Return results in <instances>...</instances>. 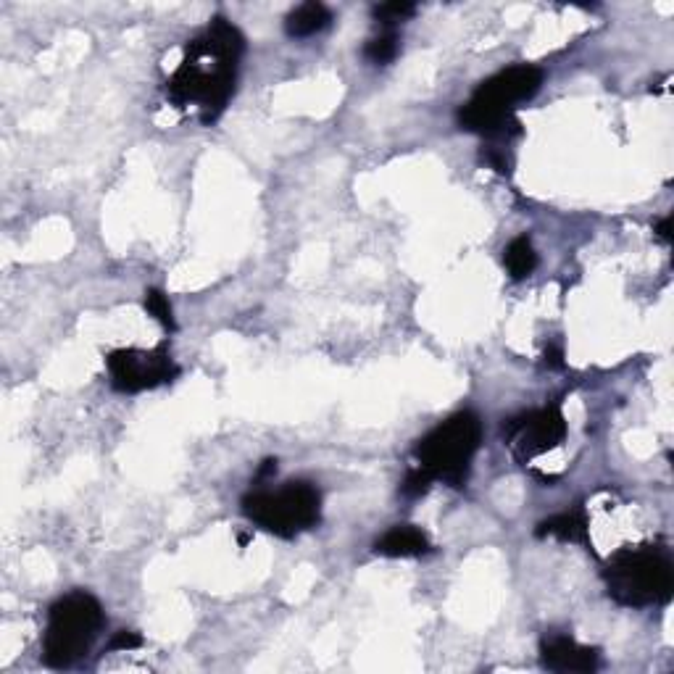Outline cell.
I'll return each mask as SVG.
<instances>
[{
	"mask_svg": "<svg viewBox=\"0 0 674 674\" xmlns=\"http://www.w3.org/2000/svg\"><path fill=\"white\" fill-rule=\"evenodd\" d=\"M503 264L509 269V274L514 280H524V277H530L535 272V266H538V253L532 248V243L527 237H517V240H511L509 248L503 251Z\"/></svg>",
	"mask_w": 674,
	"mask_h": 674,
	"instance_id": "obj_13",
	"label": "cell"
},
{
	"mask_svg": "<svg viewBox=\"0 0 674 674\" xmlns=\"http://www.w3.org/2000/svg\"><path fill=\"white\" fill-rule=\"evenodd\" d=\"M540 85H543V72L538 66H509L495 77L485 79L472 95V103L490 111H501V114H514V106L535 98Z\"/></svg>",
	"mask_w": 674,
	"mask_h": 674,
	"instance_id": "obj_8",
	"label": "cell"
},
{
	"mask_svg": "<svg viewBox=\"0 0 674 674\" xmlns=\"http://www.w3.org/2000/svg\"><path fill=\"white\" fill-rule=\"evenodd\" d=\"M103 627V609L90 593H69L51 606V619L45 630L43 659L48 667H72L90 651Z\"/></svg>",
	"mask_w": 674,
	"mask_h": 674,
	"instance_id": "obj_4",
	"label": "cell"
},
{
	"mask_svg": "<svg viewBox=\"0 0 674 674\" xmlns=\"http://www.w3.org/2000/svg\"><path fill=\"white\" fill-rule=\"evenodd\" d=\"M414 14V3H382V6L374 8V19L385 24V27H393V24L403 22V19H409Z\"/></svg>",
	"mask_w": 674,
	"mask_h": 674,
	"instance_id": "obj_16",
	"label": "cell"
},
{
	"mask_svg": "<svg viewBox=\"0 0 674 674\" xmlns=\"http://www.w3.org/2000/svg\"><path fill=\"white\" fill-rule=\"evenodd\" d=\"M374 551L390 559H406V556H424L432 551L430 538L424 535L414 524H398L393 530H388L377 543Z\"/></svg>",
	"mask_w": 674,
	"mask_h": 674,
	"instance_id": "obj_10",
	"label": "cell"
},
{
	"mask_svg": "<svg viewBox=\"0 0 674 674\" xmlns=\"http://www.w3.org/2000/svg\"><path fill=\"white\" fill-rule=\"evenodd\" d=\"M543 364L551 366V369H561V366H564V351H561V345H548V348H545Z\"/></svg>",
	"mask_w": 674,
	"mask_h": 674,
	"instance_id": "obj_20",
	"label": "cell"
},
{
	"mask_svg": "<svg viewBox=\"0 0 674 674\" xmlns=\"http://www.w3.org/2000/svg\"><path fill=\"white\" fill-rule=\"evenodd\" d=\"M272 474H277V461L266 459L259 469V480H269Z\"/></svg>",
	"mask_w": 674,
	"mask_h": 674,
	"instance_id": "obj_22",
	"label": "cell"
},
{
	"mask_svg": "<svg viewBox=\"0 0 674 674\" xmlns=\"http://www.w3.org/2000/svg\"><path fill=\"white\" fill-rule=\"evenodd\" d=\"M656 235L661 237V240H672V216H664L659 224H656Z\"/></svg>",
	"mask_w": 674,
	"mask_h": 674,
	"instance_id": "obj_21",
	"label": "cell"
},
{
	"mask_svg": "<svg viewBox=\"0 0 674 674\" xmlns=\"http://www.w3.org/2000/svg\"><path fill=\"white\" fill-rule=\"evenodd\" d=\"M567 435V422L559 406L530 411L517 419H511L506 427V440L514 445L519 461H530L532 456L551 451Z\"/></svg>",
	"mask_w": 674,
	"mask_h": 674,
	"instance_id": "obj_7",
	"label": "cell"
},
{
	"mask_svg": "<svg viewBox=\"0 0 674 674\" xmlns=\"http://www.w3.org/2000/svg\"><path fill=\"white\" fill-rule=\"evenodd\" d=\"M538 538H556L564 543H585L590 545L588 535V517L582 511H567V514H556V517L545 519L535 530Z\"/></svg>",
	"mask_w": 674,
	"mask_h": 674,
	"instance_id": "obj_11",
	"label": "cell"
},
{
	"mask_svg": "<svg viewBox=\"0 0 674 674\" xmlns=\"http://www.w3.org/2000/svg\"><path fill=\"white\" fill-rule=\"evenodd\" d=\"M398 56V35L395 32H385L380 37H372L364 48V58L369 64L385 66Z\"/></svg>",
	"mask_w": 674,
	"mask_h": 674,
	"instance_id": "obj_14",
	"label": "cell"
},
{
	"mask_svg": "<svg viewBox=\"0 0 674 674\" xmlns=\"http://www.w3.org/2000/svg\"><path fill=\"white\" fill-rule=\"evenodd\" d=\"M430 485H432L430 472H424L422 467H416L406 474V480H403L401 485V493L406 495V498H419V495H424L430 490Z\"/></svg>",
	"mask_w": 674,
	"mask_h": 674,
	"instance_id": "obj_17",
	"label": "cell"
},
{
	"mask_svg": "<svg viewBox=\"0 0 674 674\" xmlns=\"http://www.w3.org/2000/svg\"><path fill=\"white\" fill-rule=\"evenodd\" d=\"M480 440V416L472 411H461L438 424L430 435H424L416 445L414 456L419 467L430 472L432 480H443L453 488H461L467 482L469 461L480 448Z\"/></svg>",
	"mask_w": 674,
	"mask_h": 674,
	"instance_id": "obj_3",
	"label": "cell"
},
{
	"mask_svg": "<svg viewBox=\"0 0 674 674\" xmlns=\"http://www.w3.org/2000/svg\"><path fill=\"white\" fill-rule=\"evenodd\" d=\"M598 661L596 648L580 646L567 635H551L540 643V664L551 672H596Z\"/></svg>",
	"mask_w": 674,
	"mask_h": 674,
	"instance_id": "obj_9",
	"label": "cell"
},
{
	"mask_svg": "<svg viewBox=\"0 0 674 674\" xmlns=\"http://www.w3.org/2000/svg\"><path fill=\"white\" fill-rule=\"evenodd\" d=\"M482 158H485L498 174H511L509 156L503 151H498V148H485V151H482Z\"/></svg>",
	"mask_w": 674,
	"mask_h": 674,
	"instance_id": "obj_19",
	"label": "cell"
},
{
	"mask_svg": "<svg viewBox=\"0 0 674 674\" xmlns=\"http://www.w3.org/2000/svg\"><path fill=\"white\" fill-rule=\"evenodd\" d=\"M108 374L111 385L119 393H140L172 382L177 377V366L169 359L166 345H158L156 351H137V348H122L108 353Z\"/></svg>",
	"mask_w": 674,
	"mask_h": 674,
	"instance_id": "obj_6",
	"label": "cell"
},
{
	"mask_svg": "<svg viewBox=\"0 0 674 674\" xmlns=\"http://www.w3.org/2000/svg\"><path fill=\"white\" fill-rule=\"evenodd\" d=\"M208 61H211V48H208L206 37H198L187 45L185 61L166 87L169 98L177 106L201 103V119L206 124L214 122L216 116L222 114L224 103L230 101L240 56L222 53L214 64H208Z\"/></svg>",
	"mask_w": 674,
	"mask_h": 674,
	"instance_id": "obj_1",
	"label": "cell"
},
{
	"mask_svg": "<svg viewBox=\"0 0 674 674\" xmlns=\"http://www.w3.org/2000/svg\"><path fill=\"white\" fill-rule=\"evenodd\" d=\"M606 588L609 596L622 606H659L672 598L674 569L667 551L643 545L614 553L606 564Z\"/></svg>",
	"mask_w": 674,
	"mask_h": 674,
	"instance_id": "obj_2",
	"label": "cell"
},
{
	"mask_svg": "<svg viewBox=\"0 0 674 674\" xmlns=\"http://www.w3.org/2000/svg\"><path fill=\"white\" fill-rule=\"evenodd\" d=\"M243 514L277 538H295L319 524L322 495L311 482H285L277 493L253 490L243 498Z\"/></svg>",
	"mask_w": 674,
	"mask_h": 674,
	"instance_id": "obj_5",
	"label": "cell"
},
{
	"mask_svg": "<svg viewBox=\"0 0 674 674\" xmlns=\"http://www.w3.org/2000/svg\"><path fill=\"white\" fill-rule=\"evenodd\" d=\"M332 22L330 8L322 6V3H303L287 16L285 29L290 37H311L316 32H322L327 24Z\"/></svg>",
	"mask_w": 674,
	"mask_h": 674,
	"instance_id": "obj_12",
	"label": "cell"
},
{
	"mask_svg": "<svg viewBox=\"0 0 674 674\" xmlns=\"http://www.w3.org/2000/svg\"><path fill=\"white\" fill-rule=\"evenodd\" d=\"M143 646V638L135 630H119L108 643V651H137Z\"/></svg>",
	"mask_w": 674,
	"mask_h": 674,
	"instance_id": "obj_18",
	"label": "cell"
},
{
	"mask_svg": "<svg viewBox=\"0 0 674 674\" xmlns=\"http://www.w3.org/2000/svg\"><path fill=\"white\" fill-rule=\"evenodd\" d=\"M145 311H148L156 322L164 324L166 330H174V327H177L172 316V303H169V298H166L161 290H156V287L145 290Z\"/></svg>",
	"mask_w": 674,
	"mask_h": 674,
	"instance_id": "obj_15",
	"label": "cell"
}]
</instances>
